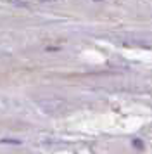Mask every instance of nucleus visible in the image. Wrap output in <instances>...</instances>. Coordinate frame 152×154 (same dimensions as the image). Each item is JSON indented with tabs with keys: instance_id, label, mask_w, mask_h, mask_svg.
Masks as SVG:
<instances>
[{
	"instance_id": "f257e3e1",
	"label": "nucleus",
	"mask_w": 152,
	"mask_h": 154,
	"mask_svg": "<svg viewBox=\"0 0 152 154\" xmlns=\"http://www.w3.org/2000/svg\"><path fill=\"white\" fill-rule=\"evenodd\" d=\"M133 142H135V147H142V140L135 139V140H133Z\"/></svg>"
}]
</instances>
